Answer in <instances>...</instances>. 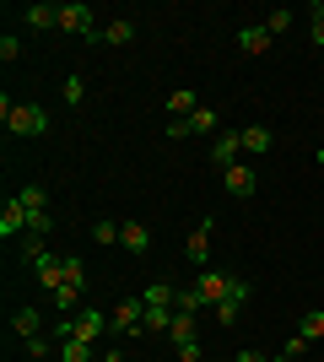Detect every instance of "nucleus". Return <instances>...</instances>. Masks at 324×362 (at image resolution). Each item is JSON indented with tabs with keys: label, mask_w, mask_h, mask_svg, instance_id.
<instances>
[{
	"label": "nucleus",
	"mask_w": 324,
	"mask_h": 362,
	"mask_svg": "<svg viewBox=\"0 0 324 362\" xmlns=\"http://www.w3.org/2000/svg\"><path fill=\"white\" fill-rule=\"evenodd\" d=\"M0 124L11 136H49V108L44 103H11L0 98Z\"/></svg>",
	"instance_id": "1"
},
{
	"label": "nucleus",
	"mask_w": 324,
	"mask_h": 362,
	"mask_svg": "<svg viewBox=\"0 0 324 362\" xmlns=\"http://www.w3.org/2000/svg\"><path fill=\"white\" fill-rule=\"evenodd\" d=\"M22 255H28L32 276H38V287H44L49 298H54V292L65 287V255L54 259V255H49V249H44V238H32V233H28V243H22Z\"/></svg>",
	"instance_id": "2"
},
{
	"label": "nucleus",
	"mask_w": 324,
	"mask_h": 362,
	"mask_svg": "<svg viewBox=\"0 0 324 362\" xmlns=\"http://www.w3.org/2000/svg\"><path fill=\"white\" fill-rule=\"evenodd\" d=\"M60 28H65V33H81L87 44H97V38H103L92 6H81V0H65V6H60Z\"/></svg>",
	"instance_id": "3"
},
{
	"label": "nucleus",
	"mask_w": 324,
	"mask_h": 362,
	"mask_svg": "<svg viewBox=\"0 0 324 362\" xmlns=\"http://www.w3.org/2000/svg\"><path fill=\"white\" fill-rule=\"evenodd\" d=\"M16 195H22V206H28V233H32V238L54 233V222H49V189L28 184V189H16Z\"/></svg>",
	"instance_id": "4"
},
{
	"label": "nucleus",
	"mask_w": 324,
	"mask_h": 362,
	"mask_svg": "<svg viewBox=\"0 0 324 362\" xmlns=\"http://www.w3.org/2000/svg\"><path fill=\"white\" fill-rule=\"evenodd\" d=\"M108 330H119V335H140L146 330V298H124L114 314H108Z\"/></svg>",
	"instance_id": "5"
},
{
	"label": "nucleus",
	"mask_w": 324,
	"mask_h": 362,
	"mask_svg": "<svg viewBox=\"0 0 324 362\" xmlns=\"http://www.w3.org/2000/svg\"><path fill=\"white\" fill-rule=\"evenodd\" d=\"M195 287H200V298L216 308V303H227L232 292L244 287V276H227V271H200V281H195Z\"/></svg>",
	"instance_id": "6"
},
{
	"label": "nucleus",
	"mask_w": 324,
	"mask_h": 362,
	"mask_svg": "<svg viewBox=\"0 0 324 362\" xmlns=\"http://www.w3.org/2000/svg\"><path fill=\"white\" fill-rule=\"evenodd\" d=\"M168 136H173V141H184V136H216V108L200 103L189 119H173V124H168Z\"/></svg>",
	"instance_id": "7"
},
{
	"label": "nucleus",
	"mask_w": 324,
	"mask_h": 362,
	"mask_svg": "<svg viewBox=\"0 0 324 362\" xmlns=\"http://www.w3.org/2000/svg\"><path fill=\"white\" fill-rule=\"evenodd\" d=\"M238 151H244V130H216L211 136V168L227 173V168L238 163Z\"/></svg>",
	"instance_id": "8"
},
{
	"label": "nucleus",
	"mask_w": 324,
	"mask_h": 362,
	"mask_svg": "<svg viewBox=\"0 0 324 362\" xmlns=\"http://www.w3.org/2000/svg\"><path fill=\"white\" fill-rule=\"evenodd\" d=\"M211 233H216V222L205 216L195 233H189V243H184V255H189V265H200V271H211Z\"/></svg>",
	"instance_id": "9"
},
{
	"label": "nucleus",
	"mask_w": 324,
	"mask_h": 362,
	"mask_svg": "<svg viewBox=\"0 0 324 362\" xmlns=\"http://www.w3.org/2000/svg\"><path fill=\"white\" fill-rule=\"evenodd\" d=\"M108 330V314H97V308H87V314L71 319V341H87V346H97V335Z\"/></svg>",
	"instance_id": "10"
},
{
	"label": "nucleus",
	"mask_w": 324,
	"mask_h": 362,
	"mask_svg": "<svg viewBox=\"0 0 324 362\" xmlns=\"http://www.w3.org/2000/svg\"><path fill=\"white\" fill-rule=\"evenodd\" d=\"M254 189H260V173H254L248 163H232V168H227V195H232V200H248Z\"/></svg>",
	"instance_id": "11"
},
{
	"label": "nucleus",
	"mask_w": 324,
	"mask_h": 362,
	"mask_svg": "<svg viewBox=\"0 0 324 362\" xmlns=\"http://www.w3.org/2000/svg\"><path fill=\"white\" fill-rule=\"evenodd\" d=\"M16 233H28V206H22V195H11L0 206V238H16Z\"/></svg>",
	"instance_id": "12"
},
{
	"label": "nucleus",
	"mask_w": 324,
	"mask_h": 362,
	"mask_svg": "<svg viewBox=\"0 0 324 362\" xmlns=\"http://www.w3.org/2000/svg\"><path fill=\"white\" fill-rule=\"evenodd\" d=\"M16 16H22L28 28H38V33H44V28H60V6H44V0H38V6H22Z\"/></svg>",
	"instance_id": "13"
},
{
	"label": "nucleus",
	"mask_w": 324,
	"mask_h": 362,
	"mask_svg": "<svg viewBox=\"0 0 324 362\" xmlns=\"http://www.w3.org/2000/svg\"><path fill=\"white\" fill-rule=\"evenodd\" d=\"M244 303H248V281L232 292L227 303H216V325H222V330H232V325H238V314H244Z\"/></svg>",
	"instance_id": "14"
},
{
	"label": "nucleus",
	"mask_w": 324,
	"mask_h": 362,
	"mask_svg": "<svg viewBox=\"0 0 324 362\" xmlns=\"http://www.w3.org/2000/svg\"><path fill=\"white\" fill-rule=\"evenodd\" d=\"M119 243L130 249V255H146V249H152V233H146L140 222H124L119 227Z\"/></svg>",
	"instance_id": "15"
},
{
	"label": "nucleus",
	"mask_w": 324,
	"mask_h": 362,
	"mask_svg": "<svg viewBox=\"0 0 324 362\" xmlns=\"http://www.w3.org/2000/svg\"><path fill=\"white\" fill-rule=\"evenodd\" d=\"M195 108H200V98H195V92H189V87L168 92V114H173V119H189V114H195Z\"/></svg>",
	"instance_id": "16"
},
{
	"label": "nucleus",
	"mask_w": 324,
	"mask_h": 362,
	"mask_svg": "<svg viewBox=\"0 0 324 362\" xmlns=\"http://www.w3.org/2000/svg\"><path fill=\"white\" fill-rule=\"evenodd\" d=\"M38 325H44V314H38V308H16V314H11V330L22 335V341H32V335H38Z\"/></svg>",
	"instance_id": "17"
},
{
	"label": "nucleus",
	"mask_w": 324,
	"mask_h": 362,
	"mask_svg": "<svg viewBox=\"0 0 324 362\" xmlns=\"http://www.w3.org/2000/svg\"><path fill=\"white\" fill-rule=\"evenodd\" d=\"M244 151L248 157H265V151H270V124H248L244 130Z\"/></svg>",
	"instance_id": "18"
},
{
	"label": "nucleus",
	"mask_w": 324,
	"mask_h": 362,
	"mask_svg": "<svg viewBox=\"0 0 324 362\" xmlns=\"http://www.w3.org/2000/svg\"><path fill=\"white\" fill-rule=\"evenodd\" d=\"M238 49H244V54H265V49H270V33L265 28H244L238 33Z\"/></svg>",
	"instance_id": "19"
},
{
	"label": "nucleus",
	"mask_w": 324,
	"mask_h": 362,
	"mask_svg": "<svg viewBox=\"0 0 324 362\" xmlns=\"http://www.w3.org/2000/svg\"><path fill=\"white\" fill-rule=\"evenodd\" d=\"M130 38H136V22H124V16L119 22H103V44L119 49V44H130Z\"/></svg>",
	"instance_id": "20"
},
{
	"label": "nucleus",
	"mask_w": 324,
	"mask_h": 362,
	"mask_svg": "<svg viewBox=\"0 0 324 362\" xmlns=\"http://www.w3.org/2000/svg\"><path fill=\"white\" fill-rule=\"evenodd\" d=\"M65 287H87V259H81V255H65Z\"/></svg>",
	"instance_id": "21"
},
{
	"label": "nucleus",
	"mask_w": 324,
	"mask_h": 362,
	"mask_svg": "<svg viewBox=\"0 0 324 362\" xmlns=\"http://www.w3.org/2000/svg\"><path fill=\"white\" fill-rule=\"evenodd\" d=\"M173 346H184V341H195V314H184V308H179V314H173Z\"/></svg>",
	"instance_id": "22"
},
{
	"label": "nucleus",
	"mask_w": 324,
	"mask_h": 362,
	"mask_svg": "<svg viewBox=\"0 0 324 362\" xmlns=\"http://www.w3.org/2000/svg\"><path fill=\"white\" fill-rule=\"evenodd\" d=\"M297 335H303L308 346H313V341H324V314H319V308H313V314H303V330H297Z\"/></svg>",
	"instance_id": "23"
},
{
	"label": "nucleus",
	"mask_w": 324,
	"mask_h": 362,
	"mask_svg": "<svg viewBox=\"0 0 324 362\" xmlns=\"http://www.w3.org/2000/svg\"><path fill=\"white\" fill-rule=\"evenodd\" d=\"M60 357L65 362H92V346L87 341H60Z\"/></svg>",
	"instance_id": "24"
},
{
	"label": "nucleus",
	"mask_w": 324,
	"mask_h": 362,
	"mask_svg": "<svg viewBox=\"0 0 324 362\" xmlns=\"http://www.w3.org/2000/svg\"><path fill=\"white\" fill-rule=\"evenodd\" d=\"M292 28V11H287V6H276V11L265 16V33H270V38H276V33H287Z\"/></svg>",
	"instance_id": "25"
},
{
	"label": "nucleus",
	"mask_w": 324,
	"mask_h": 362,
	"mask_svg": "<svg viewBox=\"0 0 324 362\" xmlns=\"http://www.w3.org/2000/svg\"><path fill=\"white\" fill-rule=\"evenodd\" d=\"M76 303H81L76 287H60V292H54V314H76Z\"/></svg>",
	"instance_id": "26"
},
{
	"label": "nucleus",
	"mask_w": 324,
	"mask_h": 362,
	"mask_svg": "<svg viewBox=\"0 0 324 362\" xmlns=\"http://www.w3.org/2000/svg\"><path fill=\"white\" fill-rule=\"evenodd\" d=\"M179 308H184V314H200V308H205L200 287H179Z\"/></svg>",
	"instance_id": "27"
},
{
	"label": "nucleus",
	"mask_w": 324,
	"mask_h": 362,
	"mask_svg": "<svg viewBox=\"0 0 324 362\" xmlns=\"http://www.w3.org/2000/svg\"><path fill=\"white\" fill-rule=\"evenodd\" d=\"M0 60H6V65L22 60V38H16V33H6V38H0Z\"/></svg>",
	"instance_id": "28"
},
{
	"label": "nucleus",
	"mask_w": 324,
	"mask_h": 362,
	"mask_svg": "<svg viewBox=\"0 0 324 362\" xmlns=\"http://www.w3.org/2000/svg\"><path fill=\"white\" fill-rule=\"evenodd\" d=\"M92 238H97V243H119V227H114V222H103V216H97Z\"/></svg>",
	"instance_id": "29"
},
{
	"label": "nucleus",
	"mask_w": 324,
	"mask_h": 362,
	"mask_svg": "<svg viewBox=\"0 0 324 362\" xmlns=\"http://www.w3.org/2000/svg\"><path fill=\"white\" fill-rule=\"evenodd\" d=\"M81 98H87V81H81V76H71V81H65V103H81Z\"/></svg>",
	"instance_id": "30"
},
{
	"label": "nucleus",
	"mask_w": 324,
	"mask_h": 362,
	"mask_svg": "<svg viewBox=\"0 0 324 362\" xmlns=\"http://www.w3.org/2000/svg\"><path fill=\"white\" fill-rule=\"evenodd\" d=\"M179 357H184V362H200V341H184V346H179Z\"/></svg>",
	"instance_id": "31"
},
{
	"label": "nucleus",
	"mask_w": 324,
	"mask_h": 362,
	"mask_svg": "<svg viewBox=\"0 0 324 362\" xmlns=\"http://www.w3.org/2000/svg\"><path fill=\"white\" fill-rule=\"evenodd\" d=\"M232 362H270V357H265V351H254V346H244V351H238Z\"/></svg>",
	"instance_id": "32"
},
{
	"label": "nucleus",
	"mask_w": 324,
	"mask_h": 362,
	"mask_svg": "<svg viewBox=\"0 0 324 362\" xmlns=\"http://www.w3.org/2000/svg\"><path fill=\"white\" fill-rule=\"evenodd\" d=\"M313 49H324V16H313Z\"/></svg>",
	"instance_id": "33"
},
{
	"label": "nucleus",
	"mask_w": 324,
	"mask_h": 362,
	"mask_svg": "<svg viewBox=\"0 0 324 362\" xmlns=\"http://www.w3.org/2000/svg\"><path fill=\"white\" fill-rule=\"evenodd\" d=\"M313 168H324V146H319V151H313Z\"/></svg>",
	"instance_id": "34"
},
{
	"label": "nucleus",
	"mask_w": 324,
	"mask_h": 362,
	"mask_svg": "<svg viewBox=\"0 0 324 362\" xmlns=\"http://www.w3.org/2000/svg\"><path fill=\"white\" fill-rule=\"evenodd\" d=\"M270 362H297V357H287V351H281V357H270Z\"/></svg>",
	"instance_id": "35"
}]
</instances>
